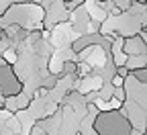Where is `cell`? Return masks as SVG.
Segmentation results:
<instances>
[{
    "instance_id": "1",
    "label": "cell",
    "mask_w": 147,
    "mask_h": 135,
    "mask_svg": "<svg viewBox=\"0 0 147 135\" xmlns=\"http://www.w3.org/2000/svg\"><path fill=\"white\" fill-rule=\"evenodd\" d=\"M92 129L96 131V135H131L133 125L125 115V111L117 109V111H98L92 121Z\"/></svg>"
},
{
    "instance_id": "2",
    "label": "cell",
    "mask_w": 147,
    "mask_h": 135,
    "mask_svg": "<svg viewBox=\"0 0 147 135\" xmlns=\"http://www.w3.org/2000/svg\"><path fill=\"white\" fill-rule=\"evenodd\" d=\"M123 51L127 55H147V43L143 41L141 35L125 37L123 39Z\"/></svg>"
},
{
    "instance_id": "3",
    "label": "cell",
    "mask_w": 147,
    "mask_h": 135,
    "mask_svg": "<svg viewBox=\"0 0 147 135\" xmlns=\"http://www.w3.org/2000/svg\"><path fill=\"white\" fill-rule=\"evenodd\" d=\"M2 125L6 129V133H10V135H18L23 131V125H21V121L16 119V115H8V117L2 121Z\"/></svg>"
},
{
    "instance_id": "4",
    "label": "cell",
    "mask_w": 147,
    "mask_h": 135,
    "mask_svg": "<svg viewBox=\"0 0 147 135\" xmlns=\"http://www.w3.org/2000/svg\"><path fill=\"white\" fill-rule=\"evenodd\" d=\"M14 98H16V109L18 111H29L31 104H33V94H27L25 90L21 94H16Z\"/></svg>"
},
{
    "instance_id": "5",
    "label": "cell",
    "mask_w": 147,
    "mask_h": 135,
    "mask_svg": "<svg viewBox=\"0 0 147 135\" xmlns=\"http://www.w3.org/2000/svg\"><path fill=\"white\" fill-rule=\"evenodd\" d=\"M113 96H115L119 102H125V100H127V90H125V86H123V88H115V94H113Z\"/></svg>"
},
{
    "instance_id": "6",
    "label": "cell",
    "mask_w": 147,
    "mask_h": 135,
    "mask_svg": "<svg viewBox=\"0 0 147 135\" xmlns=\"http://www.w3.org/2000/svg\"><path fill=\"white\" fill-rule=\"evenodd\" d=\"M110 84H113V88H123V86H125V78H121V76L113 74V78H110Z\"/></svg>"
},
{
    "instance_id": "7",
    "label": "cell",
    "mask_w": 147,
    "mask_h": 135,
    "mask_svg": "<svg viewBox=\"0 0 147 135\" xmlns=\"http://www.w3.org/2000/svg\"><path fill=\"white\" fill-rule=\"evenodd\" d=\"M61 2H63V8H67V6H69V4L74 2V0H61Z\"/></svg>"
},
{
    "instance_id": "8",
    "label": "cell",
    "mask_w": 147,
    "mask_h": 135,
    "mask_svg": "<svg viewBox=\"0 0 147 135\" xmlns=\"http://www.w3.org/2000/svg\"><path fill=\"white\" fill-rule=\"evenodd\" d=\"M104 2H110V0H98V4H104Z\"/></svg>"
}]
</instances>
